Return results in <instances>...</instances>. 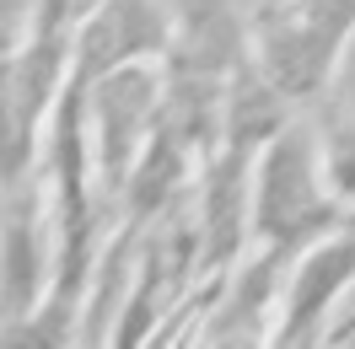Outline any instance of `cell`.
<instances>
[{"mask_svg": "<svg viewBox=\"0 0 355 349\" xmlns=\"http://www.w3.org/2000/svg\"><path fill=\"white\" fill-rule=\"evenodd\" d=\"M355 38V0H259L253 60L296 108L318 102Z\"/></svg>", "mask_w": 355, "mask_h": 349, "instance_id": "cell-2", "label": "cell"}, {"mask_svg": "<svg viewBox=\"0 0 355 349\" xmlns=\"http://www.w3.org/2000/svg\"><path fill=\"white\" fill-rule=\"evenodd\" d=\"M345 204L334 199L318 156V124L312 113H291L286 129L259 151L253 167V247L296 263L312 242L345 226Z\"/></svg>", "mask_w": 355, "mask_h": 349, "instance_id": "cell-1", "label": "cell"}, {"mask_svg": "<svg viewBox=\"0 0 355 349\" xmlns=\"http://www.w3.org/2000/svg\"><path fill=\"white\" fill-rule=\"evenodd\" d=\"M345 339H355V312H350V317H345L339 328H334V339H329V344H345Z\"/></svg>", "mask_w": 355, "mask_h": 349, "instance_id": "cell-11", "label": "cell"}, {"mask_svg": "<svg viewBox=\"0 0 355 349\" xmlns=\"http://www.w3.org/2000/svg\"><path fill=\"white\" fill-rule=\"evenodd\" d=\"M178 27L162 0H103L76 33V60H70V87H92L135 60H173Z\"/></svg>", "mask_w": 355, "mask_h": 349, "instance_id": "cell-6", "label": "cell"}, {"mask_svg": "<svg viewBox=\"0 0 355 349\" xmlns=\"http://www.w3.org/2000/svg\"><path fill=\"white\" fill-rule=\"evenodd\" d=\"M76 91L87 97V140H92L97 183L113 204H124V188H130L146 145H151L156 113H162V97H167V60L119 65Z\"/></svg>", "mask_w": 355, "mask_h": 349, "instance_id": "cell-3", "label": "cell"}, {"mask_svg": "<svg viewBox=\"0 0 355 349\" xmlns=\"http://www.w3.org/2000/svg\"><path fill=\"white\" fill-rule=\"evenodd\" d=\"M318 124V156H323V177H329L334 199L345 204V215H355V113L345 102H323L312 108Z\"/></svg>", "mask_w": 355, "mask_h": 349, "instance_id": "cell-8", "label": "cell"}, {"mask_svg": "<svg viewBox=\"0 0 355 349\" xmlns=\"http://www.w3.org/2000/svg\"><path fill=\"white\" fill-rule=\"evenodd\" d=\"M27 33V0H6V48Z\"/></svg>", "mask_w": 355, "mask_h": 349, "instance_id": "cell-10", "label": "cell"}, {"mask_svg": "<svg viewBox=\"0 0 355 349\" xmlns=\"http://www.w3.org/2000/svg\"><path fill=\"white\" fill-rule=\"evenodd\" d=\"M60 269V231H54V194H49L44 167L22 183H6V258H0V312L6 333L49 301Z\"/></svg>", "mask_w": 355, "mask_h": 349, "instance_id": "cell-4", "label": "cell"}, {"mask_svg": "<svg viewBox=\"0 0 355 349\" xmlns=\"http://www.w3.org/2000/svg\"><path fill=\"white\" fill-rule=\"evenodd\" d=\"M97 6H103V0H27V33H70V38H76L81 22H87ZM22 38H17V44H22Z\"/></svg>", "mask_w": 355, "mask_h": 349, "instance_id": "cell-9", "label": "cell"}, {"mask_svg": "<svg viewBox=\"0 0 355 349\" xmlns=\"http://www.w3.org/2000/svg\"><path fill=\"white\" fill-rule=\"evenodd\" d=\"M355 290V226L345 220L339 231L312 242L286 274V296H280V317H275V339L280 349H307L329 344V312L339 296Z\"/></svg>", "mask_w": 355, "mask_h": 349, "instance_id": "cell-5", "label": "cell"}, {"mask_svg": "<svg viewBox=\"0 0 355 349\" xmlns=\"http://www.w3.org/2000/svg\"><path fill=\"white\" fill-rule=\"evenodd\" d=\"M173 11L178 48L173 65L205 70V75H232L253 60V11L259 0H162Z\"/></svg>", "mask_w": 355, "mask_h": 349, "instance_id": "cell-7", "label": "cell"}]
</instances>
